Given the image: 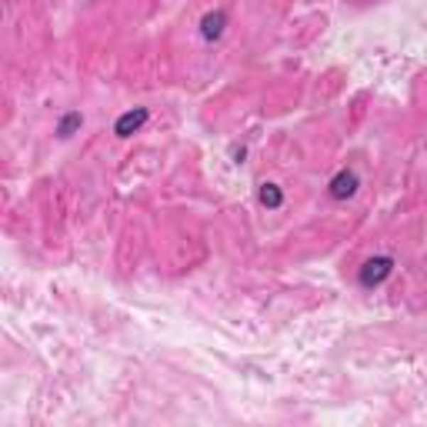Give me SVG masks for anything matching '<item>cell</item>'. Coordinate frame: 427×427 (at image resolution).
<instances>
[{"instance_id":"8992f818","label":"cell","mask_w":427,"mask_h":427,"mask_svg":"<svg viewBox=\"0 0 427 427\" xmlns=\"http://www.w3.org/2000/svg\"><path fill=\"white\" fill-rule=\"evenodd\" d=\"M80 124H84V117H80V114H67L64 121L57 124V134H60V137H70V134H74Z\"/></svg>"},{"instance_id":"7a4b0ae2","label":"cell","mask_w":427,"mask_h":427,"mask_svg":"<svg viewBox=\"0 0 427 427\" xmlns=\"http://www.w3.org/2000/svg\"><path fill=\"white\" fill-rule=\"evenodd\" d=\"M147 117H151V114H147L144 107L127 110L124 117H117V124H114V134H117V137H131V134H137L144 124H147Z\"/></svg>"},{"instance_id":"5b68a950","label":"cell","mask_w":427,"mask_h":427,"mask_svg":"<svg viewBox=\"0 0 427 427\" xmlns=\"http://www.w3.org/2000/svg\"><path fill=\"white\" fill-rule=\"evenodd\" d=\"M281 200H284V198H281V190H277L274 184H264L261 187V204H264V207H281Z\"/></svg>"},{"instance_id":"3957f363","label":"cell","mask_w":427,"mask_h":427,"mask_svg":"<svg viewBox=\"0 0 427 427\" xmlns=\"http://www.w3.org/2000/svg\"><path fill=\"white\" fill-rule=\"evenodd\" d=\"M354 190H357V174H354V171H340V174L330 180V198L334 200L351 198Z\"/></svg>"},{"instance_id":"6da1fadb","label":"cell","mask_w":427,"mask_h":427,"mask_svg":"<svg viewBox=\"0 0 427 427\" xmlns=\"http://www.w3.org/2000/svg\"><path fill=\"white\" fill-rule=\"evenodd\" d=\"M391 271H394V261L391 257H374V261H367L361 267V287H377V284H384L387 277H391Z\"/></svg>"},{"instance_id":"277c9868","label":"cell","mask_w":427,"mask_h":427,"mask_svg":"<svg viewBox=\"0 0 427 427\" xmlns=\"http://www.w3.org/2000/svg\"><path fill=\"white\" fill-rule=\"evenodd\" d=\"M224 27H227V13H224V11H214V13H207V17L200 21V33H204V40H217L220 33H224Z\"/></svg>"}]
</instances>
